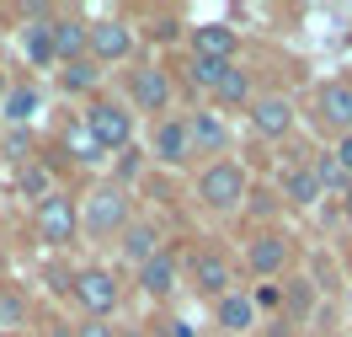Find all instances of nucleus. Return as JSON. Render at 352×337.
Listing matches in <instances>:
<instances>
[{
    "instance_id": "nucleus-29",
    "label": "nucleus",
    "mask_w": 352,
    "mask_h": 337,
    "mask_svg": "<svg viewBox=\"0 0 352 337\" xmlns=\"http://www.w3.org/2000/svg\"><path fill=\"white\" fill-rule=\"evenodd\" d=\"M6 156H11V161H27V156H32V150H27V134H22V129H11V134H6Z\"/></svg>"
},
{
    "instance_id": "nucleus-2",
    "label": "nucleus",
    "mask_w": 352,
    "mask_h": 337,
    "mask_svg": "<svg viewBox=\"0 0 352 337\" xmlns=\"http://www.w3.org/2000/svg\"><path fill=\"white\" fill-rule=\"evenodd\" d=\"M75 214H80V230L96 236V241H107V236H123V225H129V193L107 182V187H96L86 203H75Z\"/></svg>"
},
{
    "instance_id": "nucleus-21",
    "label": "nucleus",
    "mask_w": 352,
    "mask_h": 337,
    "mask_svg": "<svg viewBox=\"0 0 352 337\" xmlns=\"http://www.w3.org/2000/svg\"><path fill=\"white\" fill-rule=\"evenodd\" d=\"M59 86H65L69 96H80V91H96V86H102V65H91V59H69V65L59 70Z\"/></svg>"
},
{
    "instance_id": "nucleus-31",
    "label": "nucleus",
    "mask_w": 352,
    "mask_h": 337,
    "mask_svg": "<svg viewBox=\"0 0 352 337\" xmlns=\"http://www.w3.org/2000/svg\"><path fill=\"white\" fill-rule=\"evenodd\" d=\"M160 332H166V337H198V332H192V321H182V316H171Z\"/></svg>"
},
{
    "instance_id": "nucleus-32",
    "label": "nucleus",
    "mask_w": 352,
    "mask_h": 337,
    "mask_svg": "<svg viewBox=\"0 0 352 337\" xmlns=\"http://www.w3.org/2000/svg\"><path fill=\"white\" fill-rule=\"evenodd\" d=\"M69 337H112V332H107V327H102V321H86V327H75V332H69Z\"/></svg>"
},
{
    "instance_id": "nucleus-28",
    "label": "nucleus",
    "mask_w": 352,
    "mask_h": 337,
    "mask_svg": "<svg viewBox=\"0 0 352 337\" xmlns=\"http://www.w3.org/2000/svg\"><path fill=\"white\" fill-rule=\"evenodd\" d=\"M22 321H27V305L11 300V294H0V332H6V327H22Z\"/></svg>"
},
{
    "instance_id": "nucleus-5",
    "label": "nucleus",
    "mask_w": 352,
    "mask_h": 337,
    "mask_svg": "<svg viewBox=\"0 0 352 337\" xmlns=\"http://www.w3.org/2000/svg\"><path fill=\"white\" fill-rule=\"evenodd\" d=\"M69 289H75V300L86 305L91 321L112 316V311H118V300H123V289H118V278H112L107 268H80L75 278H69Z\"/></svg>"
},
{
    "instance_id": "nucleus-15",
    "label": "nucleus",
    "mask_w": 352,
    "mask_h": 337,
    "mask_svg": "<svg viewBox=\"0 0 352 337\" xmlns=\"http://www.w3.org/2000/svg\"><path fill=\"white\" fill-rule=\"evenodd\" d=\"M187 145H192L198 156H219L224 145H230L224 118H219V112H198V118H187Z\"/></svg>"
},
{
    "instance_id": "nucleus-22",
    "label": "nucleus",
    "mask_w": 352,
    "mask_h": 337,
    "mask_svg": "<svg viewBox=\"0 0 352 337\" xmlns=\"http://www.w3.org/2000/svg\"><path fill=\"white\" fill-rule=\"evenodd\" d=\"M224 70H230V59H187V81H192V91H208L214 96V86L224 81Z\"/></svg>"
},
{
    "instance_id": "nucleus-7",
    "label": "nucleus",
    "mask_w": 352,
    "mask_h": 337,
    "mask_svg": "<svg viewBox=\"0 0 352 337\" xmlns=\"http://www.w3.org/2000/svg\"><path fill=\"white\" fill-rule=\"evenodd\" d=\"M129 96H133V108H139V112H166V108H171V75L155 70V65L133 70V75H129Z\"/></svg>"
},
{
    "instance_id": "nucleus-24",
    "label": "nucleus",
    "mask_w": 352,
    "mask_h": 337,
    "mask_svg": "<svg viewBox=\"0 0 352 337\" xmlns=\"http://www.w3.org/2000/svg\"><path fill=\"white\" fill-rule=\"evenodd\" d=\"M283 198L299 203V209L320 198V187H315V177H309V166H288V172H283Z\"/></svg>"
},
{
    "instance_id": "nucleus-23",
    "label": "nucleus",
    "mask_w": 352,
    "mask_h": 337,
    "mask_svg": "<svg viewBox=\"0 0 352 337\" xmlns=\"http://www.w3.org/2000/svg\"><path fill=\"white\" fill-rule=\"evenodd\" d=\"M65 150H69L75 161H86V166H96V161H102V150H96V139H91V129L80 123V118H69V123H65Z\"/></svg>"
},
{
    "instance_id": "nucleus-8",
    "label": "nucleus",
    "mask_w": 352,
    "mask_h": 337,
    "mask_svg": "<svg viewBox=\"0 0 352 337\" xmlns=\"http://www.w3.org/2000/svg\"><path fill=\"white\" fill-rule=\"evenodd\" d=\"M315 108H320V123L336 129V134H352V81H326L315 91Z\"/></svg>"
},
{
    "instance_id": "nucleus-13",
    "label": "nucleus",
    "mask_w": 352,
    "mask_h": 337,
    "mask_svg": "<svg viewBox=\"0 0 352 337\" xmlns=\"http://www.w3.org/2000/svg\"><path fill=\"white\" fill-rule=\"evenodd\" d=\"M251 129L262 139H283L294 129V102L288 96H256L251 102Z\"/></svg>"
},
{
    "instance_id": "nucleus-4",
    "label": "nucleus",
    "mask_w": 352,
    "mask_h": 337,
    "mask_svg": "<svg viewBox=\"0 0 352 337\" xmlns=\"http://www.w3.org/2000/svg\"><path fill=\"white\" fill-rule=\"evenodd\" d=\"M133 54V27L123 17H107V22H86V59L91 65H118Z\"/></svg>"
},
{
    "instance_id": "nucleus-34",
    "label": "nucleus",
    "mask_w": 352,
    "mask_h": 337,
    "mask_svg": "<svg viewBox=\"0 0 352 337\" xmlns=\"http://www.w3.org/2000/svg\"><path fill=\"white\" fill-rule=\"evenodd\" d=\"M6 86H11V81H6V70H0V91H6Z\"/></svg>"
},
{
    "instance_id": "nucleus-3",
    "label": "nucleus",
    "mask_w": 352,
    "mask_h": 337,
    "mask_svg": "<svg viewBox=\"0 0 352 337\" xmlns=\"http://www.w3.org/2000/svg\"><path fill=\"white\" fill-rule=\"evenodd\" d=\"M80 123L91 129V139H96L102 156H107V150H129V145H133V112L123 108V102H91V108L80 112Z\"/></svg>"
},
{
    "instance_id": "nucleus-9",
    "label": "nucleus",
    "mask_w": 352,
    "mask_h": 337,
    "mask_svg": "<svg viewBox=\"0 0 352 337\" xmlns=\"http://www.w3.org/2000/svg\"><path fill=\"white\" fill-rule=\"evenodd\" d=\"M48 38H54V65L86 59V22H80V17L54 11V17H48Z\"/></svg>"
},
{
    "instance_id": "nucleus-16",
    "label": "nucleus",
    "mask_w": 352,
    "mask_h": 337,
    "mask_svg": "<svg viewBox=\"0 0 352 337\" xmlns=\"http://www.w3.org/2000/svg\"><path fill=\"white\" fill-rule=\"evenodd\" d=\"M214 316H219V327H224V332H235V337L256 327V305H251V294H241V289L219 294V300H214Z\"/></svg>"
},
{
    "instance_id": "nucleus-1",
    "label": "nucleus",
    "mask_w": 352,
    "mask_h": 337,
    "mask_svg": "<svg viewBox=\"0 0 352 337\" xmlns=\"http://www.w3.org/2000/svg\"><path fill=\"white\" fill-rule=\"evenodd\" d=\"M245 193H251V177H245V166H235V161H208L198 177V198L203 209H214V214H235L245 203Z\"/></svg>"
},
{
    "instance_id": "nucleus-19",
    "label": "nucleus",
    "mask_w": 352,
    "mask_h": 337,
    "mask_svg": "<svg viewBox=\"0 0 352 337\" xmlns=\"http://www.w3.org/2000/svg\"><path fill=\"white\" fill-rule=\"evenodd\" d=\"M155 252H160V230H155V225H144V220H129V225H123V257H129L133 268H139V263H150Z\"/></svg>"
},
{
    "instance_id": "nucleus-6",
    "label": "nucleus",
    "mask_w": 352,
    "mask_h": 337,
    "mask_svg": "<svg viewBox=\"0 0 352 337\" xmlns=\"http://www.w3.org/2000/svg\"><path fill=\"white\" fill-rule=\"evenodd\" d=\"M75 230H80L75 198H69V193H48V198L38 203V236H43L48 247H69V241H75Z\"/></svg>"
},
{
    "instance_id": "nucleus-33",
    "label": "nucleus",
    "mask_w": 352,
    "mask_h": 337,
    "mask_svg": "<svg viewBox=\"0 0 352 337\" xmlns=\"http://www.w3.org/2000/svg\"><path fill=\"white\" fill-rule=\"evenodd\" d=\"M342 214H347V220H352V182H347V187H342Z\"/></svg>"
},
{
    "instance_id": "nucleus-30",
    "label": "nucleus",
    "mask_w": 352,
    "mask_h": 337,
    "mask_svg": "<svg viewBox=\"0 0 352 337\" xmlns=\"http://www.w3.org/2000/svg\"><path fill=\"white\" fill-rule=\"evenodd\" d=\"M331 161H336V166H342V177L352 182V134H342V145H336V156H331Z\"/></svg>"
},
{
    "instance_id": "nucleus-18",
    "label": "nucleus",
    "mask_w": 352,
    "mask_h": 337,
    "mask_svg": "<svg viewBox=\"0 0 352 337\" xmlns=\"http://www.w3.org/2000/svg\"><path fill=\"white\" fill-rule=\"evenodd\" d=\"M139 289L150 294V300H166V294L176 289V263L166 252H155L150 263H139Z\"/></svg>"
},
{
    "instance_id": "nucleus-10",
    "label": "nucleus",
    "mask_w": 352,
    "mask_h": 337,
    "mask_svg": "<svg viewBox=\"0 0 352 337\" xmlns=\"http://www.w3.org/2000/svg\"><path fill=\"white\" fill-rule=\"evenodd\" d=\"M150 156L160 166H182V161L192 156V145H187V118H160L150 134Z\"/></svg>"
},
{
    "instance_id": "nucleus-25",
    "label": "nucleus",
    "mask_w": 352,
    "mask_h": 337,
    "mask_svg": "<svg viewBox=\"0 0 352 337\" xmlns=\"http://www.w3.org/2000/svg\"><path fill=\"white\" fill-rule=\"evenodd\" d=\"M214 96H219L224 108H241V102H251V75L230 65V70H224V81L214 86Z\"/></svg>"
},
{
    "instance_id": "nucleus-14",
    "label": "nucleus",
    "mask_w": 352,
    "mask_h": 337,
    "mask_svg": "<svg viewBox=\"0 0 352 337\" xmlns=\"http://www.w3.org/2000/svg\"><path fill=\"white\" fill-rule=\"evenodd\" d=\"M235 48H241L235 27H224V22L192 27V54H198V59H230V65H235Z\"/></svg>"
},
{
    "instance_id": "nucleus-36",
    "label": "nucleus",
    "mask_w": 352,
    "mask_h": 337,
    "mask_svg": "<svg viewBox=\"0 0 352 337\" xmlns=\"http://www.w3.org/2000/svg\"><path fill=\"white\" fill-rule=\"evenodd\" d=\"M0 337H6V332H0Z\"/></svg>"
},
{
    "instance_id": "nucleus-11",
    "label": "nucleus",
    "mask_w": 352,
    "mask_h": 337,
    "mask_svg": "<svg viewBox=\"0 0 352 337\" xmlns=\"http://www.w3.org/2000/svg\"><path fill=\"white\" fill-rule=\"evenodd\" d=\"M192 284H198V294H208V300L230 294V289H235L230 257H219V252H192Z\"/></svg>"
},
{
    "instance_id": "nucleus-20",
    "label": "nucleus",
    "mask_w": 352,
    "mask_h": 337,
    "mask_svg": "<svg viewBox=\"0 0 352 337\" xmlns=\"http://www.w3.org/2000/svg\"><path fill=\"white\" fill-rule=\"evenodd\" d=\"M22 54H27V65H38V70L54 65V38H48V17H27V27H22Z\"/></svg>"
},
{
    "instance_id": "nucleus-27",
    "label": "nucleus",
    "mask_w": 352,
    "mask_h": 337,
    "mask_svg": "<svg viewBox=\"0 0 352 337\" xmlns=\"http://www.w3.org/2000/svg\"><path fill=\"white\" fill-rule=\"evenodd\" d=\"M22 193H32L38 203L54 193V187H48V172H43V166H32V161H27V172H22Z\"/></svg>"
},
{
    "instance_id": "nucleus-17",
    "label": "nucleus",
    "mask_w": 352,
    "mask_h": 337,
    "mask_svg": "<svg viewBox=\"0 0 352 337\" xmlns=\"http://www.w3.org/2000/svg\"><path fill=\"white\" fill-rule=\"evenodd\" d=\"M38 108H43L38 86H6V91H0V118H6L11 129L32 123V112H38Z\"/></svg>"
},
{
    "instance_id": "nucleus-35",
    "label": "nucleus",
    "mask_w": 352,
    "mask_h": 337,
    "mask_svg": "<svg viewBox=\"0 0 352 337\" xmlns=\"http://www.w3.org/2000/svg\"><path fill=\"white\" fill-rule=\"evenodd\" d=\"M54 337H69V327H59V332H54Z\"/></svg>"
},
{
    "instance_id": "nucleus-12",
    "label": "nucleus",
    "mask_w": 352,
    "mask_h": 337,
    "mask_svg": "<svg viewBox=\"0 0 352 337\" xmlns=\"http://www.w3.org/2000/svg\"><path fill=\"white\" fill-rule=\"evenodd\" d=\"M288 236L283 230H262L251 247H245V263H251V273H262V278H272V273H283L288 268Z\"/></svg>"
},
{
    "instance_id": "nucleus-26",
    "label": "nucleus",
    "mask_w": 352,
    "mask_h": 337,
    "mask_svg": "<svg viewBox=\"0 0 352 337\" xmlns=\"http://www.w3.org/2000/svg\"><path fill=\"white\" fill-rule=\"evenodd\" d=\"M309 177H315V187H320V193H336V187H347L342 166H336L331 156H320V161H315V166H309Z\"/></svg>"
}]
</instances>
